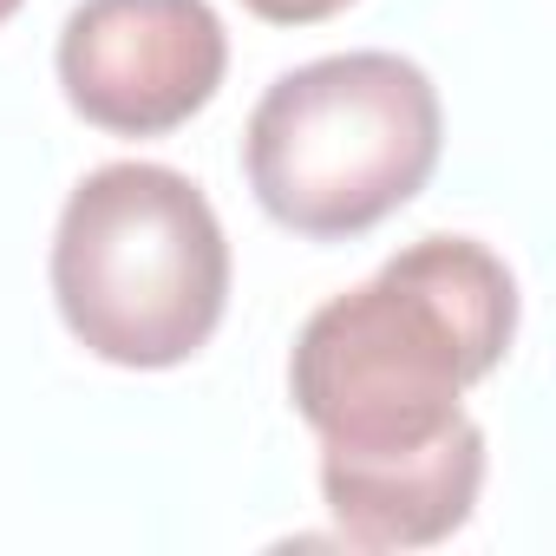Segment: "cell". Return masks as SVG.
<instances>
[{
    "instance_id": "obj_7",
    "label": "cell",
    "mask_w": 556,
    "mask_h": 556,
    "mask_svg": "<svg viewBox=\"0 0 556 556\" xmlns=\"http://www.w3.org/2000/svg\"><path fill=\"white\" fill-rule=\"evenodd\" d=\"M21 14V0H0V21H14Z\"/></svg>"
},
{
    "instance_id": "obj_2",
    "label": "cell",
    "mask_w": 556,
    "mask_h": 556,
    "mask_svg": "<svg viewBox=\"0 0 556 556\" xmlns=\"http://www.w3.org/2000/svg\"><path fill=\"white\" fill-rule=\"evenodd\" d=\"M53 302L99 361L184 367L229 302V242L210 197L170 164L92 170L53 236Z\"/></svg>"
},
{
    "instance_id": "obj_5",
    "label": "cell",
    "mask_w": 556,
    "mask_h": 556,
    "mask_svg": "<svg viewBox=\"0 0 556 556\" xmlns=\"http://www.w3.org/2000/svg\"><path fill=\"white\" fill-rule=\"evenodd\" d=\"M484 484V432L458 413L445 432L419 445L341 452L321 445V497L348 543L361 549H426L445 543Z\"/></svg>"
},
{
    "instance_id": "obj_3",
    "label": "cell",
    "mask_w": 556,
    "mask_h": 556,
    "mask_svg": "<svg viewBox=\"0 0 556 556\" xmlns=\"http://www.w3.org/2000/svg\"><path fill=\"white\" fill-rule=\"evenodd\" d=\"M439 92L400 53H334L282 73L242 138L255 203L315 242L406 210L439 164Z\"/></svg>"
},
{
    "instance_id": "obj_6",
    "label": "cell",
    "mask_w": 556,
    "mask_h": 556,
    "mask_svg": "<svg viewBox=\"0 0 556 556\" xmlns=\"http://www.w3.org/2000/svg\"><path fill=\"white\" fill-rule=\"evenodd\" d=\"M242 8H249L255 21H268V27H315V21L348 14L354 0H242Z\"/></svg>"
},
{
    "instance_id": "obj_1",
    "label": "cell",
    "mask_w": 556,
    "mask_h": 556,
    "mask_svg": "<svg viewBox=\"0 0 556 556\" xmlns=\"http://www.w3.org/2000/svg\"><path fill=\"white\" fill-rule=\"evenodd\" d=\"M510 268L484 242L426 236L374 282L308 315L289 361V393L321 445H419L458 419V393L510 354Z\"/></svg>"
},
{
    "instance_id": "obj_4",
    "label": "cell",
    "mask_w": 556,
    "mask_h": 556,
    "mask_svg": "<svg viewBox=\"0 0 556 556\" xmlns=\"http://www.w3.org/2000/svg\"><path fill=\"white\" fill-rule=\"evenodd\" d=\"M229 66L210 0H79L60 34L66 105L112 138H164L190 125Z\"/></svg>"
}]
</instances>
